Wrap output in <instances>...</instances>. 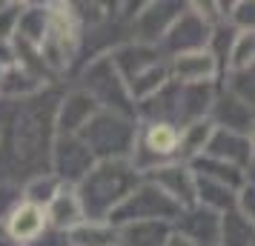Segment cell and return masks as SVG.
Here are the masks:
<instances>
[{
  "label": "cell",
  "instance_id": "3957f363",
  "mask_svg": "<svg viewBox=\"0 0 255 246\" xmlns=\"http://www.w3.org/2000/svg\"><path fill=\"white\" fill-rule=\"evenodd\" d=\"M135 135H138L135 120L112 112H98L78 138L95 155V161H127L135 146Z\"/></svg>",
  "mask_w": 255,
  "mask_h": 246
},
{
  "label": "cell",
  "instance_id": "cb8c5ba5",
  "mask_svg": "<svg viewBox=\"0 0 255 246\" xmlns=\"http://www.w3.org/2000/svg\"><path fill=\"white\" fill-rule=\"evenodd\" d=\"M218 246H253V221H247L235 209L221 215Z\"/></svg>",
  "mask_w": 255,
  "mask_h": 246
},
{
  "label": "cell",
  "instance_id": "7402d4cb",
  "mask_svg": "<svg viewBox=\"0 0 255 246\" xmlns=\"http://www.w3.org/2000/svg\"><path fill=\"white\" fill-rule=\"evenodd\" d=\"M43 81L29 72V66H20V63H12L9 69L3 72V81H0V94L3 100H26L32 94L40 92Z\"/></svg>",
  "mask_w": 255,
  "mask_h": 246
},
{
  "label": "cell",
  "instance_id": "f1b7e54d",
  "mask_svg": "<svg viewBox=\"0 0 255 246\" xmlns=\"http://www.w3.org/2000/svg\"><path fill=\"white\" fill-rule=\"evenodd\" d=\"M230 20L238 32H253V20H255V3L253 0H238L230 6Z\"/></svg>",
  "mask_w": 255,
  "mask_h": 246
},
{
  "label": "cell",
  "instance_id": "6da1fadb",
  "mask_svg": "<svg viewBox=\"0 0 255 246\" xmlns=\"http://www.w3.org/2000/svg\"><path fill=\"white\" fill-rule=\"evenodd\" d=\"M55 112H58V94L37 92L26 100H14L0 115V169L12 180L17 177H37L46 175L49 152L55 141Z\"/></svg>",
  "mask_w": 255,
  "mask_h": 246
},
{
  "label": "cell",
  "instance_id": "2e32d148",
  "mask_svg": "<svg viewBox=\"0 0 255 246\" xmlns=\"http://www.w3.org/2000/svg\"><path fill=\"white\" fill-rule=\"evenodd\" d=\"M218 75V63L207 49L201 52H186V55H175L169 60V81L178 86H198V83H212Z\"/></svg>",
  "mask_w": 255,
  "mask_h": 246
},
{
  "label": "cell",
  "instance_id": "ba28073f",
  "mask_svg": "<svg viewBox=\"0 0 255 246\" xmlns=\"http://www.w3.org/2000/svg\"><path fill=\"white\" fill-rule=\"evenodd\" d=\"M209 35H212L209 20H204L192 6H186L184 12L178 14V20L166 29V35L161 37V43H163V49L172 52V55H186V52H201V49H207Z\"/></svg>",
  "mask_w": 255,
  "mask_h": 246
},
{
  "label": "cell",
  "instance_id": "8992f818",
  "mask_svg": "<svg viewBox=\"0 0 255 246\" xmlns=\"http://www.w3.org/2000/svg\"><path fill=\"white\" fill-rule=\"evenodd\" d=\"M178 143H181V129L172 123H143V129L135 135L132 146V169L143 175L155 166L172 164L178 158Z\"/></svg>",
  "mask_w": 255,
  "mask_h": 246
},
{
  "label": "cell",
  "instance_id": "e0dca14e",
  "mask_svg": "<svg viewBox=\"0 0 255 246\" xmlns=\"http://www.w3.org/2000/svg\"><path fill=\"white\" fill-rule=\"evenodd\" d=\"M3 226H6V232L12 238L17 246L23 244H32L37 241L40 235L46 232V209L43 206H35V203H17L12 212H9V218H3Z\"/></svg>",
  "mask_w": 255,
  "mask_h": 246
},
{
  "label": "cell",
  "instance_id": "9c48e42d",
  "mask_svg": "<svg viewBox=\"0 0 255 246\" xmlns=\"http://www.w3.org/2000/svg\"><path fill=\"white\" fill-rule=\"evenodd\" d=\"M143 180L158 186L169 200H175L181 209H189L195 206V175L189 172L186 164H163L155 166L149 172H143Z\"/></svg>",
  "mask_w": 255,
  "mask_h": 246
},
{
  "label": "cell",
  "instance_id": "7a4b0ae2",
  "mask_svg": "<svg viewBox=\"0 0 255 246\" xmlns=\"http://www.w3.org/2000/svg\"><path fill=\"white\" fill-rule=\"evenodd\" d=\"M140 180L143 177L132 169L129 161H98L92 166V172L75 186L83 218L92 223H106L112 209L138 186Z\"/></svg>",
  "mask_w": 255,
  "mask_h": 246
},
{
  "label": "cell",
  "instance_id": "603a6c76",
  "mask_svg": "<svg viewBox=\"0 0 255 246\" xmlns=\"http://www.w3.org/2000/svg\"><path fill=\"white\" fill-rule=\"evenodd\" d=\"M66 238H69V246H115L118 229L109 226V223L83 221V223H78L75 229H69Z\"/></svg>",
  "mask_w": 255,
  "mask_h": 246
},
{
  "label": "cell",
  "instance_id": "52a82bcc",
  "mask_svg": "<svg viewBox=\"0 0 255 246\" xmlns=\"http://www.w3.org/2000/svg\"><path fill=\"white\" fill-rule=\"evenodd\" d=\"M98 164L95 155L86 149V143L78 135H55L52 141V152H49V172L58 177L60 183L75 186L83 177L92 172V166Z\"/></svg>",
  "mask_w": 255,
  "mask_h": 246
},
{
  "label": "cell",
  "instance_id": "d6986e66",
  "mask_svg": "<svg viewBox=\"0 0 255 246\" xmlns=\"http://www.w3.org/2000/svg\"><path fill=\"white\" fill-rule=\"evenodd\" d=\"M46 221L58 232H69L78 223H83V212H81V203H78V195H75V186L63 183L58 189V195L49 200L46 206Z\"/></svg>",
  "mask_w": 255,
  "mask_h": 246
},
{
  "label": "cell",
  "instance_id": "44dd1931",
  "mask_svg": "<svg viewBox=\"0 0 255 246\" xmlns=\"http://www.w3.org/2000/svg\"><path fill=\"white\" fill-rule=\"evenodd\" d=\"M46 26H49V9L46 6H23V12L17 17V29H14V35H17V43L26 49H32L37 52L40 46V40L46 35Z\"/></svg>",
  "mask_w": 255,
  "mask_h": 246
},
{
  "label": "cell",
  "instance_id": "277c9868",
  "mask_svg": "<svg viewBox=\"0 0 255 246\" xmlns=\"http://www.w3.org/2000/svg\"><path fill=\"white\" fill-rule=\"evenodd\" d=\"M83 92L95 100L101 112H112V115L129 117L135 120V103L127 92V83L121 81L118 69L112 66L109 55L95 58L86 69H83Z\"/></svg>",
  "mask_w": 255,
  "mask_h": 246
},
{
  "label": "cell",
  "instance_id": "ac0fdd59",
  "mask_svg": "<svg viewBox=\"0 0 255 246\" xmlns=\"http://www.w3.org/2000/svg\"><path fill=\"white\" fill-rule=\"evenodd\" d=\"M212 100H215L212 83L181 86V92H178V112H175V123L189 126V123H198V120H207Z\"/></svg>",
  "mask_w": 255,
  "mask_h": 246
},
{
  "label": "cell",
  "instance_id": "4fadbf2b",
  "mask_svg": "<svg viewBox=\"0 0 255 246\" xmlns=\"http://www.w3.org/2000/svg\"><path fill=\"white\" fill-rule=\"evenodd\" d=\"M175 232L186 238L192 246H218V229H221V215L204 209V206H189L181 209L175 218Z\"/></svg>",
  "mask_w": 255,
  "mask_h": 246
},
{
  "label": "cell",
  "instance_id": "83f0119b",
  "mask_svg": "<svg viewBox=\"0 0 255 246\" xmlns=\"http://www.w3.org/2000/svg\"><path fill=\"white\" fill-rule=\"evenodd\" d=\"M227 94L238 97V100H241V103H247V106H253V97H255V89H253V69L230 72Z\"/></svg>",
  "mask_w": 255,
  "mask_h": 246
},
{
  "label": "cell",
  "instance_id": "5b68a950",
  "mask_svg": "<svg viewBox=\"0 0 255 246\" xmlns=\"http://www.w3.org/2000/svg\"><path fill=\"white\" fill-rule=\"evenodd\" d=\"M181 215V206L169 200L158 186H152L146 180H140L138 186L129 192L127 198L118 203L112 215L106 218L109 226H127V223H146V221H161L169 223Z\"/></svg>",
  "mask_w": 255,
  "mask_h": 246
},
{
  "label": "cell",
  "instance_id": "7c38bea8",
  "mask_svg": "<svg viewBox=\"0 0 255 246\" xmlns=\"http://www.w3.org/2000/svg\"><path fill=\"white\" fill-rule=\"evenodd\" d=\"M109 60H112V66L118 69L121 81L129 86L132 81H138L140 75H146L149 69L161 66L163 63V52H161V46L127 43V46H118L115 52L109 55Z\"/></svg>",
  "mask_w": 255,
  "mask_h": 246
},
{
  "label": "cell",
  "instance_id": "1f68e13d",
  "mask_svg": "<svg viewBox=\"0 0 255 246\" xmlns=\"http://www.w3.org/2000/svg\"><path fill=\"white\" fill-rule=\"evenodd\" d=\"M3 72H6V66H0V81H3Z\"/></svg>",
  "mask_w": 255,
  "mask_h": 246
},
{
  "label": "cell",
  "instance_id": "30bf717a",
  "mask_svg": "<svg viewBox=\"0 0 255 246\" xmlns=\"http://www.w3.org/2000/svg\"><path fill=\"white\" fill-rule=\"evenodd\" d=\"M184 3H143L140 12L135 14V23H132V32H135V43H146V46H158V40L166 35V29L178 20V14L184 12Z\"/></svg>",
  "mask_w": 255,
  "mask_h": 246
},
{
  "label": "cell",
  "instance_id": "8fae6325",
  "mask_svg": "<svg viewBox=\"0 0 255 246\" xmlns=\"http://www.w3.org/2000/svg\"><path fill=\"white\" fill-rule=\"evenodd\" d=\"M204 155L215 158L221 164H230L235 169H241L244 175H247V169L253 172V138H247V135L212 129L207 146H204Z\"/></svg>",
  "mask_w": 255,
  "mask_h": 246
},
{
  "label": "cell",
  "instance_id": "484cf974",
  "mask_svg": "<svg viewBox=\"0 0 255 246\" xmlns=\"http://www.w3.org/2000/svg\"><path fill=\"white\" fill-rule=\"evenodd\" d=\"M63 186L58 177L46 172V175H37V177H29L20 192H23V200L26 203H35V206H49V200L58 195V189Z\"/></svg>",
  "mask_w": 255,
  "mask_h": 246
},
{
  "label": "cell",
  "instance_id": "4316f807",
  "mask_svg": "<svg viewBox=\"0 0 255 246\" xmlns=\"http://www.w3.org/2000/svg\"><path fill=\"white\" fill-rule=\"evenodd\" d=\"M253 55H255V35L253 32H235L232 46H230V55H227V66H230V72L253 69Z\"/></svg>",
  "mask_w": 255,
  "mask_h": 246
},
{
  "label": "cell",
  "instance_id": "d4e9b609",
  "mask_svg": "<svg viewBox=\"0 0 255 246\" xmlns=\"http://www.w3.org/2000/svg\"><path fill=\"white\" fill-rule=\"evenodd\" d=\"M212 129H215V126H212L209 120H198V123L184 126V129H181V143H178V158L192 161L198 155H204V146H207Z\"/></svg>",
  "mask_w": 255,
  "mask_h": 246
},
{
  "label": "cell",
  "instance_id": "9a60e30c",
  "mask_svg": "<svg viewBox=\"0 0 255 246\" xmlns=\"http://www.w3.org/2000/svg\"><path fill=\"white\" fill-rule=\"evenodd\" d=\"M101 109L95 106V100L83 89H72L66 97L58 103L55 112V132L58 135H81V129L98 115Z\"/></svg>",
  "mask_w": 255,
  "mask_h": 246
},
{
  "label": "cell",
  "instance_id": "f546056e",
  "mask_svg": "<svg viewBox=\"0 0 255 246\" xmlns=\"http://www.w3.org/2000/svg\"><path fill=\"white\" fill-rule=\"evenodd\" d=\"M20 12H23V3H0V40H9L14 35Z\"/></svg>",
  "mask_w": 255,
  "mask_h": 246
},
{
  "label": "cell",
  "instance_id": "ffe728a7",
  "mask_svg": "<svg viewBox=\"0 0 255 246\" xmlns=\"http://www.w3.org/2000/svg\"><path fill=\"white\" fill-rule=\"evenodd\" d=\"M169 235H172V226L161 221L127 223V226H118L115 246H163Z\"/></svg>",
  "mask_w": 255,
  "mask_h": 246
},
{
  "label": "cell",
  "instance_id": "5bb4252c",
  "mask_svg": "<svg viewBox=\"0 0 255 246\" xmlns=\"http://www.w3.org/2000/svg\"><path fill=\"white\" fill-rule=\"evenodd\" d=\"M207 120L215 126V129L253 138V106L241 103L238 97H232V94H227V92H221L218 97L212 100Z\"/></svg>",
  "mask_w": 255,
  "mask_h": 246
},
{
  "label": "cell",
  "instance_id": "4dcf8cb0",
  "mask_svg": "<svg viewBox=\"0 0 255 246\" xmlns=\"http://www.w3.org/2000/svg\"><path fill=\"white\" fill-rule=\"evenodd\" d=\"M163 246H192V244H189L186 238H181L178 232H172L169 238H166V244H163Z\"/></svg>",
  "mask_w": 255,
  "mask_h": 246
}]
</instances>
